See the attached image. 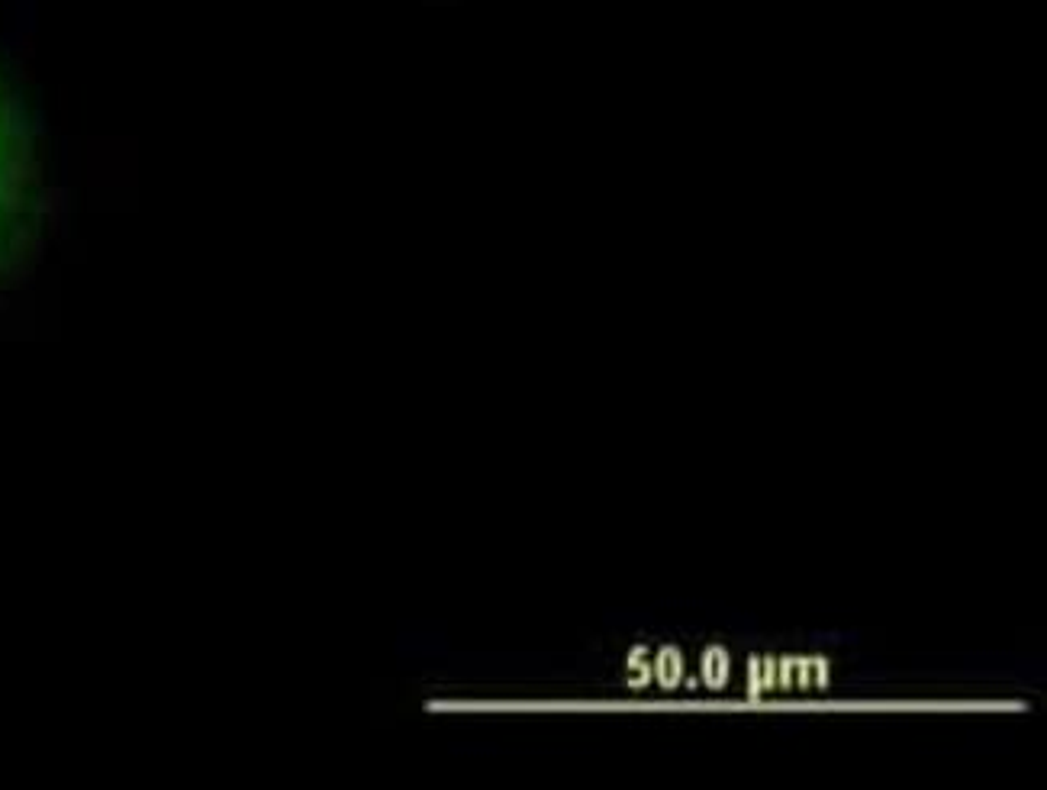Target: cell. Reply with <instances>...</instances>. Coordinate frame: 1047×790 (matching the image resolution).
Returning a JSON list of instances; mask_svg holds the SVG:
<instances>
[{
	"instance_id": "1",
	"label": "cell",
	"mask_w": 1047,
	"mask_h": 790,
	"mask_svg": "<svg viewBox=\"0 0 1047 790\" xmlns=\"http://www.w3.org/2000/svg\"><path fill=\"white\" fill-rule=\"evenodd\" d=\"M17 204V133L10 129L7 100L0 94V233Z\"/></svg>"
},
{
	"instance_id": "4",
	"label": "cell",
	"mask_w": 1047,
	"mask_h": 790,
	"mask_svg": "<svg viewBox=\"0 0 1047 790\" xmlns=\"http://www.w3.org/2000/svg\"><path fill=\"white\" fill-rule=\"evenodd\" d=\"M625 668L632 671V678H629V687H632V691H645V687L654 681V674H651V655H648V645H635V649L629 652V658H625Z\"/></svg>"
},
{
	"instance_id": "6",
	"label": "cell",
	"mask_w": 1047,
	"mask_h": 790,
	"mask_svg": "<svg viewBox=\"0 0 1047 790\" xmlns=\"http://www.w3.org/2000/svg\"><path fill=\"white\" fill-rule=\"evenodd\" d=\"M796 658L799 655H787V658H777V691H793V674H796Z\"/></svg>"
},
{
	"instance_id": "3",
	"label": "cell",
	"mask_w": 1047,
	"mask_h": 790,
	"mask_svg": "<svg viewBox=\"0 0 1047 790\" xmlns=\"http://www.w3.org/2000/svg\"><path fill=\"white\" fill-rule=\"evenodd\" d=\"M729 671H732V662H729V652H725V645L712 642L703 649L700 655V681L706 691H722L725 684H729Z\"/></svg>"
},
{
	"instance_id": "5",
	"label": "cell",
	"mask_w": 1047,
	"mask_h": 790,
	"mask_svg": "<svg viewBox=\"0 0 1047 790\" xmlns=\"http://www.w3.org/2000/svg\"><path fill=\"white\" fill-rule=\"evenodd\" d=\"M809 674H812V687H819V691H825L828 681H832V662L822 655L809 658Z\"/></svg>"
},
{
	"instance_id": "2",
	"label": "cell",
	"mask_w": 1047,
	"mask_h": 790,
	"mask_svg": "<svg viewBox=\"0 0 1047 790\" xmlns=\"http://www.w3.org/2000/svg\"><path fill=\"white\" fill-rule=\"evenodd\" d=\"M651 674L664 694H674L677 687L683 684V674H687V665H683V655L677 645H661L658 655L651 662Z\"/></svg>"
}]
</instances>
